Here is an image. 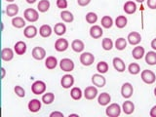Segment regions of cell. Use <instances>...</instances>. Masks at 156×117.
Listing matches in <instances>:
<instances>
[{"label":"cell","instance_id":"obj_1","mask_svg":"<svg viewBox=\"0 0 156 117\" xmlns=\"http://www.w3.org/2000/svg\"><path fill=\"white\" fill-rule=\"evenodd\" d=\"M23 17L29 23H35L36 21H38V19H39V14L35 9L27 8V9L24 10Z\"/></svg>","mask_w":156,"mask_h":117},{"label":"cell","instance_id":"obj_2","mask_svg":"<svg viewBox=\"0 0 156 117\" xmlns=\"http://www.w3.org/2000/svg\"><path fill=\"white\" fill-rule=\"evenodd\" d=\"M141 80H143L146 84H153L156 80V75L152 70L144 69L140 73Z\"/></svg>","mask_w":156,"mask_h":117},{"label":"cell","instance_id":"obj_3","mask_svg":"<svg viewBox=\"0 0 156 117\" xmlns=\"http://www.w3.org/2000/svg\"><path fill=\"white\" fill-rule=\"evenodd\" d=\"M121 106L118 104H111L106 107L105 114L109 117H117L121 113Z\"/></svg>","mask_w":156,"mask_h":117},{"label":"cell","instance_id":"obj_4","mask_svg":"<svg viewBox=\"0 0 156 117\" xmlns=\"http://www.w3.org/2000/svg\"><path fill=\"white\" fill-rule=\"evenodd\" d=\"M46 91V84L45 82H43L41 80H37L35 82H33V84L31 85V92L34 95H41L43 93H45Z\"/></svg>","mask_w":156,"mask_h":117},{"label":"cell","instance_id":"obj_5","mask_svg":"<svg viewBox=\"0 0 156 117\" xmlns=\"http://www.w3.org/2000/svg\"><path fill=\"white\" fill-rule=\"evenodd\" d=\"M80 62L84 66H89L95 62V56L90 52H84L80 55Z\"/></svg>","mask_w":156,"mask_h":117},{"label":"cell","instance_id":"obj_6","mask_svg":"<svg viewBox=\"0 0 156 117\" xmlns=\"http://www.w3.org/2000/svg\"><path fill=\"white\" fill-rule=\"evenodd\" d=\"M60 67L62 71L69 72L74 69V62L68 58H65L60 62Z\"/></svg>","mask_w":156,"mask_h":117},{"label":"cell","instance_id":"obj_7","mask_svg":"<svg viewBox=\"0 0 156 117\" xmlns=\"http://www.w3.org/2000/svg\"><path fill=\"white\" fill-rule=\"evenodd\" d=\"M133 93H134V88H133V86H132L131 83L126 82L122 85L121 95L123 98H125V99H129V98H131L132 95H133Z\"/></svg>","mask_w":156,"mask_h":117},{"label":"cell","instance_id":"obj_8","mask_svg":"<svg viewBox=\"0 0 156 117\" xmlns=\"http://www.w3.org/2000/svg\"><path fill=\"white\" fill-rule=\"evenodd\" d=\"M31 55H32L33 58H35V60L42 61L43 58L46 57V51H45V49H44V48L37 46V47H34L32 49Z\"/></svg>","mask_w":156,"mask_h":117},{"label":"cell","instance_id":"obj_9","mask_svg":"<svg viewBox=\"0 0 156 117\" xmlns=\"http://www.w3.org/2000/svg\"><path fill=\"white\" fill-rule=\"evenodd\" d=\"M74 84V77H73L71 74H66L62 77L61 79V85L62 86V88L65 89H68L73 86Z\"/></svg>","mask_w":156,"mask_h":117},{"label":"cell","instance_id":"obj_10","mask_svg":"<svg viewBox=\"0 0 156 117\" xmlns=\"http://www.w3.org/2000/svg\"><path fill=\"white\" fill-rule=\"evenodd\" d=\"M92 83L97 87L102 88V87H105L106 80H105V78L102 76V74L97 73V74H94L92 76Z\"/></svg>","mask_w":156,"mask_h":117},{"label":"cell","instance_id":"obj_11","mask_svg":"<svg viewBox=\"0 0 156 117\" xmlns=\"http://www.w3.org/2000/svg\"><path fill=\"white\" fill-rule=\"evenodd\" d=\"M127 40L131 44V45H138L141 41V35L136 31H132L128 34Z\"/></svg>","mask_w":156,"mask_h":117},{"label":"cell","instance_id":"obj_12","mask_svg":"<svg viewBox=\"0 0 156 117\" xmlns=\"http://www.w3.org/2000/svg\"><path fill=\"white\" fill-rule=\"evenodd\" d=\"M68 41L65 38H58L55 42V49L58 52H65L68 48Z\"/></svg>","mask_w":156,"mask_h":117},{"label":"cell","instance_id":"obj_13","mask_svg":"<svg viewBox=\"0 0 156 117\" xmlns=\"http://www.w3.org/2000/svg\"><path fill=\"white\" fill-rule=\"evenodd\" d=\"M41 106H42V104L41 101L37 100V99H32L29 101L28 105H27V107H28V110L30 112H33V113H35V112L39 111L41 109Z\"/></svg>","mask_w":156,"mask_h":117},{"label":"cell","instance_id":"obj_14","mask_svg":"<svg viewBox=\"0 0 156 117\" xmlns=\"http://www.w3.org/2000/svg\"><path fill=\"white\" fill-rule=\"evenodd\" d=\"M104 34V30L100 26H97V24H94L90 28V35L92 38L94 39H98V38H101Z\"/></svg>","mask_w":156,"mask_h":117},{"label":"cell","instance_id":"obj_15","mask_svg":"<svg viewBox=\"0 0 156 117\" xmlns=\"http://www.w3.org/2000/svg\"><path fill=\"white\" fill-rule=\"evenodd\" d=\"M98 95V89L95 86H89L84 90V97L87 100H94Z\"/></svg>","mask_w":156,"mask_h":117},{"label":"cell","instance_id":"obj_16","mask_svg":"<svg viewBox=\"0 0 156 117\" xmlns=\"http://www.w3.org/2000/svg\"><path fill=\"white\" fill-rule=\"evenodd\" d=\"M112 63H113V67L115 68V70H117L118 72H123L126 69V66L124 61L122 60L121 58H114L113 61H112Z\"/></svg>","mask_w":156,"mask_h":117},{"label":"cell","instance_id":"obj_17","mask_svg":"<svg viewBox=\"0 0 156 117\" xmlns=\"http://www.w3.org/2000/svg\"><path fill=\"white\" fill-rule=\"evenodd\" d=\"M14 58V52L11 48H3L1 50V58L4 62H10Z\"/></svg>","mask_w":156,"mask_h":117},{"label":"cell","instance_id":"obj_18","mask_svg":"<svg viewBox=\"0 0 156 117\" xmlns=\"http://www.w3.org/2000/svg\"><path fill=\"white\" fill-rule=\"evenodd\" d=\"M14 50L16 52L17 55L22 56L27 52V44L23 41H18L14 46Z\"/></svg>","mask_w":156,"mask_h":117},{"label":"cell","instance_id":"obj_19","mask_svg":"<svg viewBox=\"0 0 156 117\" xmlns=\"http://www.w3.org/2000/svg\"><path fill=\"white\" fill-rule=\"evenodd\" d=\"M37 28L36 27H34V26H28L26 28H24V30H23V35L26 36L27 38H33V37H35L37 35Z\"/></svg>","mask_w":156,"mask_h":117},{"label":"cell","instance_id":"obj_20","mask_svg":"<svg viewBox=\"0 0 156 117\" xmlns=\"http://www.w3.org/2000/svg\"><path fill=\"white\" fill-rule=\"evenodd\" d=\"M122 110L125 114H132L135 111V105L131 101H126L122 105Z\"/></svg>","mask_w":156,"mask_h":117},{"label":"cell","instance_id":"obj_21","mask_svg":"<svg viewBox=\"0 0 156 117\" xmlns=\"http://www.w3.org/2000/svg\"><path fill=\"white\" fill-rule=\"evenodd\" d=\"M71 48L74 52L80 53L84 50V48H85L84 42H83L82 40H80V39H75V40H73L71 43Z\"/></svg>","mask_w":156,"mask_h":117},{"label":"cell","instance_id":"obj_22","mask_svg":"<svg viewBox=\"0 0 156 117\" xmlns=\"http://www.w3.org/2000/svg\"><path fill=\"white\" fill-rule=\"evenodd\" d=\"M144 48L141 46H136L133 49L132 51V56L135 58V60H140L141 58L144 56Z\"/></svg>","mask_w":156,"mask_h":117},{"label":"cell","instance_id":"obj_23","mask_svg":"<svg viewBox=\"0 0 156 117\" xmlns=\"http://www.w3.org/2000/svg\"><path fill=\"white\" fill-rule=\"evenodd\" d=\"M111 101V97L109 94H107V93H101L100 94L99 98H98V102H99L100 105H107Z\"/></svg>","mask_w":156,"mask_h":117},{"label":"cell","instance_id":"obj_24","mask_svg":"<svg viewBox=\"0 0 156 117\" xmlns=\"http://www.w3.org/2000/svg\"><path fill=\"white\" fill-rule=\"evenodd\" d=\"M123 10L125 11L126 14L132 15V14H134L136 11V3L134 1H127L124 4Z\"/></svg>","mask_w":156,"mask_h":117},{"label":"cell","instance_id":"obj_25","mask_svg":"<svg viewBox=\"0 0 156 117\" xmlns=\"http://www.w3.org/2000/svg\"><path fill=\"white\" fill-rule=\"evenodd\" d=\"M52 32H53L52 27L49 26V24H43V26H41L40 28H39V34L44 38L51 36Z\"/></svg>","mask_w":156,"mask_h":117},{"label":"cell","instance_id":"obj_26","mask_svg":"<svg viewBox=\"0 0 156 117\" xmlns=\"http://www.w3.org/2000/svg\"><path fill=\"white\" fill-rule=\"evenodd\" d=\"M19 13V6L17 4L11 3L6 7V14L8 17H15Z\"/></svg>","mask_w":156,"mask_h":117},{"label":"cell","instance_id":"obj_27","mask_svg":"<svg viewBox=\"0 0 156 117\" xmlns=\"http://www.w3.org/2000/svg\"><path fill=\"white\" fill-rule=\"evenodd\" d=\"M57 66H58V60L56 57H54V56L47 57L45 61V66L48 69H54Z\"/></svg>","mask_w":156,"mask_h":117},{"label":"cell","instance_id":"obj_28","mask_svg":"<svg viewBox=\"0 0 156 117\" xmlns=\"http://www.w3.org/2000/svg\"><path fill=\"white\" fill-rule=\"evenodd\" d=\"M145 62L149 66H155L156 65V52L155 51H149L145 55Z\"/></svg>","mask_w":156,"mask_h":117},{"label":"cell","instance_id":"obj_29","mask_svg":"<svg viewBox=\"0 0 156 117\" xmlns=\"http://www.w3.org/2000/svg\"><path fill=\"white\" fill-rule=\"evenodd\" d=\"M61 19L66 23H72L73 20H74V16H73L71 12L67 11V10H62L61 12Z\"/></svg>","mask_w":156,"mask_h":117},{"label":"cell","instance_id":"obj_30","mask_svg":"<svg viewBox=\"0 0 156 117\" xmlns=\"http://www.w3.org/2000/svg\"><path fill=\"white\" fill-rule=\"evenodd\" d=\"M54 31L58 36H62L66 32V27L65 23H58L55 24V27H54Z\"/></svg>","mask_w":156,"mask_h":117},{"label":"cell","instance_id":"obj_31","mask_svg":"<svg viewBox=\"0 0 156 117\" xmlns=\"http://www.w3.org/2000/svg\"><path fill=\"white\" fill-rule=\"evenodd\" d=\"M12 26L16 28H22L26 26V21L22 17H14L12 19Z\"/></svg>","mask_w":156,"mask_h":117},{"label":"cell","instance_id":"obj_32","mask_svg":"<svg viewBox=\"0 0 156 117\" xmlns=\"http://www.w3.org/2000/svg\"><path fill=\"white\" fill-rule=\"evenodd\" d=\"M49 8H50V2L49 0H40L39 3L37 4V9L39 12L41 13H45L47 12Z\"/></svg>","mask_w":156,"mask_h":117},{"label":"cell","instance_id":"obj_33","mask_svg":"<svg viewBox=\"0 0 156 117\" xmlns=\"http://www.w3.org/2000/svg\"><path fill=\"white\" fill-rule=\"evenodd\" d=\"M83 96V93L81 91L80 88H78V87H73L71 91H70V97L72 98L73 100H75V101H78V100H80L81 98Z\"/></svg>","mask_w":156,"mask_h":117},{"label":"cell","instance_id":"obj_34","mask_svg":"<svg viewBox=\"0 0 156 117\" xmlns=\"http://www.w3.org/2000/svg\"><path fill=\"white\" fill-rule=\"evenodd\" d=\"M128 20L125 16H118L115 19V26L118 28H124L127 26Z\"/></svg>","mask_w":156,"mask_h":117},{"label":"cell","instance_id":"obj_35","mask_svg":"<svg viewBox=\"0 0 156 117\" xmlns=\"http://www.w3.org/2000/svg\"><path fill=\"white\" fill-rule=\"evenodd\" d=\"M101 23L105 28H110L112 26H113V20H112V18L109 16H104L101 18Z\"/></svg>","mask_w":156,"mask_h":117},{"label":"cell","instance_id":"obj_36","mask_svg":"<svg viewBox=\"0 0 156 117\" xmlns=\"http://www.w3.org/2000/svg\"><path fill=\"white\" fill-rule=\"evenodd\" d=\"M97 70H98V72H99V73H101V74L106 73L107 71H108V65H107V62H105V61H101L100 62H98Z\"/></svg>","mask_w":156,"mask_h":117},{"label":"cell","instance_id":"obj_37","mask_svg":"<svg viewBox=\"0 0 156 117\" xmlns=\"http://www.w3.org/2000/svg\"><path fill=\"white\" fill-rule=\"evenodd\" d=\"M101 46H102V49H104V50L110 51L111 49L113 48V41H112L110 38H105V39H102Z\"/></svg>","mask_w":156,"mask_h":117},{"label":"cell","instance_id":"obj_38","mask_svg":"<svg viewBox=\"0 0 156 117\" xmlns=\"http://www.w3.org/2000/svg\"><path fill=\"white\" fill-rule=\"evenodd\" d=\"M55 101V95L53 93H46L42 96V101L45 105H51Z\"/></svg>","mask_w":156,"mask_h":117},{"label":"cell","instance_id":"obj_39","mask_svg":"<svg viewBox=\"0 0 156 117\" xmlns=\"http://www.w3.org/2000/svg\"><path fill=\"white\" fill-rule=\"evenodd\" d=\"M126 47H127V41H126L125 38L120 37L115 41V48L117 49V50L122 51V50H124Z\"/></svg>","mask_w":156,"mask_h":117},{"label":"cell","instance_id":"obj_40","mask_svg":"<svg viewBox=\"0 0 156 117\" xmlns=\"http://www.w3.org/2000/svg\"><path fill=\"white\" fill-rule=\"evenodd\" d=\"M128 71L131 73V74L136 75V74H138V73H140V66L138 65V63L132 62V63H130L129 66H128Z\"/></svg>","mask_w":156,"mask_h":117},{"label":"cell","instance_id":"obj_41","mask_svg":"<svg viewBox=\"0 0 156 117\" xmlns=\"http://www.w3.org/2000/svg\"><path fill=\"white\" fill-rule=\"evenodd\" d=\"M85 19L88 23H91V24L96 23V22L98 21V15L94 12H89V13H87Z\"/></svg>","mask_w":156,"mask_h":117},{"label":"cell","instance_id":"obj_42","mask_svg":"<svg viewBox=\"0 0 156 117\" xmlns=\"http://www.w3.org/2000/svg\"><path fill=\"white\" fill-rule=\"evenodd\" d=\"M14 91L16 93V95L20 98H24V96H26V91H24V89L22 86H19V85L15 86Z\"/></svg>","mask_w":156,"mask_h":117},{"label":"cell","instance_id":"obj_43","mask_svg":"<svg viewBox=\"0 0 156 117\" xmlns=\"http://www.w3.org/2000/svg\"><path fill=\"white\" fill-rule=\"evenodd\" d=\"M57 7L58 9L65 10L66 8H67V1L66 0H57Z\"/></svg>","mask_w":156,"mask_h":117},{"label":"cell","instance_id":"obj_44","mask_svg":"<svg viewBox=\"0 0 156 117\" xmlns=\"http://www.w3.org/2000/svg\"><path fill=\"white\" fill-rule=\"evenodd\" d=\"M146 4H147V7L150 9H156V0H146Z\"/></svg>","mask_w":156,"mask_h":117},{"label":"cell","instance_id":"obj_45","mask_svg":"<svg viewBox=\"0 0 156 117\" xmlns=\"http://www.w3.org/2000/svg\"><path fill=\"white\" fill-rule=\"evenodd\" d=\"M90 2H91V0H77L78 5H79V6H82V7L87 6Z\"/></svg>","mask_w":156,"mask_h":117},{"label":"cell","instance_id":"obj_46","mask_svg":"<svg viewBox=\"0 0 156 117\" xmlns=\"http://www.w3.org/2000/svg\"><path fill=\"white\" fill-rule=\"evenodd\" d=\"M63 117V113H62V112H58V111H54L52 112V113L50 114V117Z\"/></svg>","mask_w":156,"mask_h":117},{"label":"cell","instance_id":"obj_47","mask_svg":"<svg viewBox=\"0 0 156 117\" xmlns=\"http://www.w3.org/2000/svg\"><path fill=\"white\" fill-rule=\"evenodd\" d=\"M149 115L151 117H156V105L152 106V108L150 109L149 111Z\"/></svg>","mask_w":156,"mask_h":117},{"label":"cell","instance_id":"obj_48","mask_svg":"<svg viewBox=\"0 0 156 117\" xmlns=\"http://www.w3.org/2000/svg\"><path fill=\"white\" fill-rule=\"evenodd\" d=\"M150 45H151V48H152L154 51H156V38H154L153 40L151 41V44H150Z\"/></svg>","mask_w":156,"mask_h":117},{"label":"cell","instance_id":"obj_49","mask_svg":"<svg viewBox=\"0 0 156 117\" xmlns=\"http://www.w3.org/2000/svg\"><path fill=\"white\" fill-rule=\"evenodd\" d=\"M1 72H2V74H1V78L3 79V78L5 77V73H6V71H5V68H4V67H1Z\"/></svg>","mask_w":156,"mask_h":117},{"label":"cell","instance_id":"obj_50","mask_svg":"<svg viewBox=\"0 0 156 117\" xmlns=\"http://www.w3.org/2000/svg\"><path fill=\"white\" fill-rule=\"evenodd\" d=\"M26 1L28 3V4H33L36 2V0H26Z\"/></svg>","mask_w":156,"mask_h":117},{"label":"cell","instance_id":"obj_51","mask_svg":"<svg viewBox=\"0 0 156 117\" xmlns=\"http://www.w3.org/2000/svg\"><path fill=\"white\" fill-rule=\"evenodd\" d=\"M136 2H140V3H143V2L144 1V0H136Z\"/></svg>","mask_w":156,"mask_h":117},{"label":"cell","instance_id":"obj_52","mask_svg":"<svg viewBox=\"0 0 156 117\" xmlns=\"http://www.w3.org/2000/svg\"><path fill=\"white\" fill-rule=\"evenodd\" d=\"M7 2H10V3H13L14 2V0H6Z\"/></svg>","mask_w":156,"mask_h":117},{"label":"cell","instance_id":"obj_53","mask_svg":"<svg viewBox=\"0 0 156 117\" xmlns=\"http://www.w3.org/2000/svg\"><path fill=\"white\" fill-rule=\"evenodd\" d=\"M70 116H78V114H75V113L74 114H69V117Z\"/></svg>","mask_w":156,"mask_h":117},{"label":"cell","instance_id":"obj_54","mask_svg":"<svg viewBox=\"0 0 156 117\" xmlns=\"http://www.w3.org/2000/svg\"><path fill=\"white\" fill-rule=\"evenodd\" d=\"M154 96L156 97V87L154 88Z\"/></svg>","mask_w":156,"mask_h":117}]
</instances>
